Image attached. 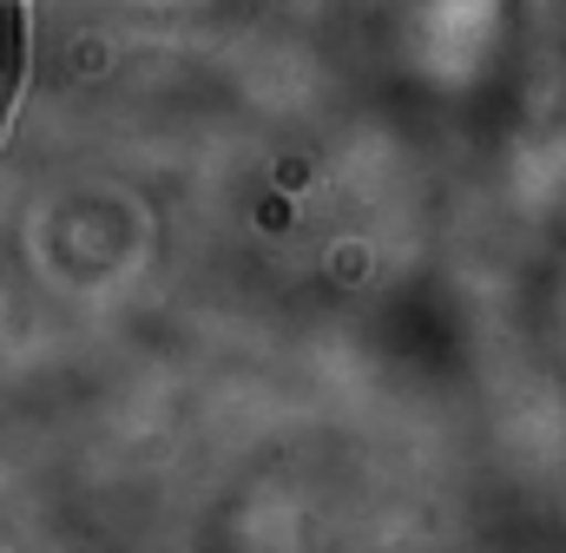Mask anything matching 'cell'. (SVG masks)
<instances>
[{
  "instance_id": "cell-1",
  "label": "cell",
  "mask_w": 566,
  "mask_h": 553,
  "mask_svg": "<svg viewBox=\"0 0 566 553\" xmlns=\"http://www.w3.org/2000/svg\"><path fill=\"white\" fill-rule=\"evenodd\" d=\"M20 73H27V0H0V138L20 100Z\"/></svg>"
}]
</instances>
